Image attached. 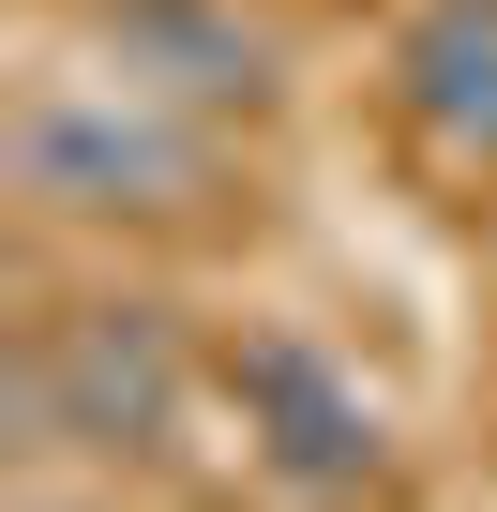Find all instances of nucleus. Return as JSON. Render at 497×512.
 <instances>
[{
    "instance_id": "1",
    "label": "nucleus",
    "mask_w": 497,
    "mask_h": 512,
    "mask_svg": "<svg viewBox=\"0 0 497 512\" xmlns=\"http://www.w3.org/2000/svg\"><path fill=\"white\" fill-rule=\"evenodd\" d=\"M0 196L31 241H181V226H226L241 151H226V121H196L76 46V61H31L0 106Z\"/></svg>"
},
{
    "instance_id": "2",
    "label": "nucleus",
    "mask_w": 497,
    "mask_h": 512,
    "mask_svg": "<svg viewBox=\"0 0 497 512\" xmlns=\"http://www.w3.org/2000/svg\"><path fill=\"white\" fill-rule=\"evenodd\" d=\"M196 392H211V362H196V332H181L166 287H61V302L16 317V347H0V422H16L0 452L121 482V467L181 452Z\"/></svg>"
},
{
    "instance_id": "3",
    "label": "nucleus",
    "mask_w": 497,
    "mask_h": 512,
    "mask_svg": "<svg viewBox=\"0 0 497 512\" xmlns=\"http://www.w3.org/2000/svg\"><path fill=\"white\" fill-rule=\"evenodd\" d=\"M226 392H241V452H257V482H287V497H377V482H392V407H377L362 362H332L317 332H241Z\"/></svg>"
},
{
    "instance_id": "4",
    "label": "nucleus",
    "mask_w": 497,
    "mask_h": 512,
    "mask_svg": "<svg viewBox=\"0 0 497 512\" xmlns=\"http://www.w3.org/2000/svg\"><path fill=\"white\" fill-rule=\"evenodd\" d=\"M76 46L196 121H272L287 106V31L257 16V0H76Z\"/></svg>"
},
{
    "instance_id": "5",
    "label": "nucleus",
    "mask_w": 497,
    "mask_h": 512,
    "mask_svg": "<svg viewBox=\"0 0 497 512\" xmlns=\"http://www.w3.org/2000/svg\"><path fill=\"white\" fill-rule=\"evenodd\" d=\"M392 121L452 181H497V0H422L392 31Z\"/></svg>"
}]
</instances>
